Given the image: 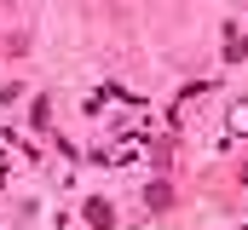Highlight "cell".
Returning a JSON list of instances; mask_svg holds the SVG:
<instances>
[{"instance_id":"cell-3","label":"cell","mask_w":248,"mask_h":230,"mask_svg":"<svg viewBox=\"0 0 248 230\" xmlns=\"http://www.w3.org/2000/svg\"><path fill=\"white\" fill-rule=\"evenodd\" d=\"M219 52H225V63H243V58H248V35L237 29V23L225 29V46H219Z\"/></svg>"},{"instance_id":"cell-1","label":"cell","mask_w":248,"mask_h":230,"mask_svg":"<svg viewBox=\"0 0 248 230\" xmlns=\"http://www.w3.org/2000/svg\"><path fill=\"white\" fill-rule=\"evenodd\" d=\"M144 207H150V213H168V207H173V184H168V178H150V184H144Z\"/></svg>"},{"instance_id":"cell-5","label":"cell","mask_w":248,"mask_h":230,"mask_svg":"<svg viewBox=\"0 0 248 230\" xmlns=\"http://www.w3.org/2000/svg\"><path fill=\"white\" fill-rule=\"evenodd\" d=\"M243 184H248V161H243Z\"/></svg>"},{"instance_id":"cell-4","label":"cell","mask_w":248,"mask_h":230,"mask_svg":"<svg viewBox=\"0 0 248 230\" xmlns=\"http://www.w3.org/2000/svg\"><path fill=\"white\" fill-rule=\"evenodd\" d=\"M231 132H248V98L231 104Z\"/></svg>"},{"instance_id":"cell-2","label":"cell","mask_w":248,"mask_h":230,"mask_svg":"<svg viewBox=\"0 0 248 230\" xmlns=\"http://www.w3.org/2000/svg\"><path fill=\"white\" fill-rule=\"evenodd\" d=\"M81 213H87V225H98V230H110V225H116V207H110L104 196H93V201H87Z\"/></svg>"}]
</instances>
